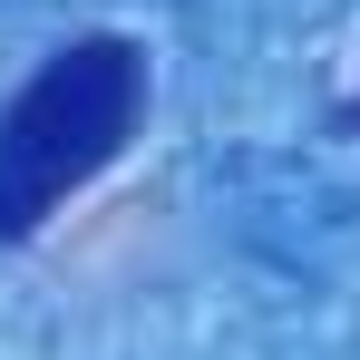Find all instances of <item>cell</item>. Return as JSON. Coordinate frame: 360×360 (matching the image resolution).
<instances>
[{
    "instance_id": "obj_1",
    "label": "cell",
    "mask_w": 360,
    "mask_h": 360,
    "mask_svg": "<svg viewBox=\"0 0 360 360\" xmlns=\"http://www.w3.org/2000/svg\"><path fill=\"white\" fill-rule=\"evenodd\" d=\"M136 117H146V49L117 39V30L68 39L0 108V243L39 234L98 166H117Z\"/></svg>"
}]
</instances>
